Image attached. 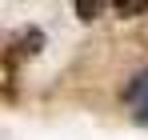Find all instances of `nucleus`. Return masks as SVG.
<instances>
[{"instance_id":"obj_1","label":"nucleus","mask_w":148,"mask_h":140,"mask_svg":"<svg viewBox=\"0 0 148 140\" xmlns=\"http://www.w3.org/2000/svg\"><path fill=\"white\" fill-rule=\"evenodd\" d=\"M128 108H132V116L148 128V72H140V76L128 84Z\"/></svg>"},{"instance_id":"obj_3","label":"nucleus","mask_w":148,"mask_h":140,"mask_svg":"<svg viewBox=\"0 0 148 140\" xmlns=\"http://www.w3.org/2000/svg\"><path fill=\"white\" fill-rule=\"evenodd\" d=\"M104 4H76V12H84V16H96Z\"/></svg>"},{"instance_id":"obj_2","label":"nucleus","mask_w":148,"mask_h":140,"mask_svg":"<svg viewBox=\"0 0 148 140\" xmlns=\"http://www.w3.org/2000/svg\"><path fill=\"white\" fill-rule=\"evenodd\" d=\"M116 12H124V16H136V12H148V0H120V4H116Z\"/></svg>"}]
</instances>
